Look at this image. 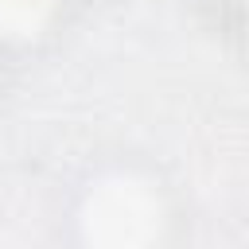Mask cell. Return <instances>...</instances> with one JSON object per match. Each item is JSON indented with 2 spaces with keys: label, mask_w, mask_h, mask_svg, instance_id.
Returning <instances> with one entry per match:
<instances>
[{
  "label": "cell",
  "mask_w": 249,
  "mask_h": 249,
  "mask_svg": "<svg viewBox=\"0 0 249 249\" xmlns=\"http://www.w3.org/2000/svg\"><path fill=\"white\" fill-rule=\"evenodd\" d=\"M167 230V191L140 163H101L70 198L74 249H163Z\"/></svg>",
  "instance_id": "1"
}]
</instances>
